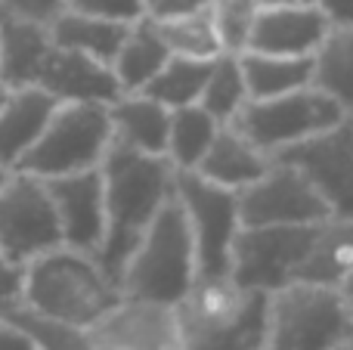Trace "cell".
Instances as JSON below:
<instances>
[{"instance_id": "6da1fadb", "label": "cell", "mask_w": 353, "mask_h": 350, "mask_svg": "<svg viewBox=\"0 0 353 350\" xmlns=\"http://www.w3.org/2000/svg\"><path fill=\"white\" fill-rule=\"evenodd\" d=\"M99 167L105 183V236L97 260L121 285V273L134 248L140 245L161 205L174 196L176 171L165 155L137 152L115 140Z\"/></svg>"}, {"instance_id": "7a4b0ae2", "label": "cell", "mask_w": 353, "mask_h": 350, "mask_svg": "<svg viewBox=\"0 0 353 350\" xmlns=\"http://www.w3.org/2000/svg\"><path fill=\"white\" fill-rule=\"evenodd\" d=\"M180 350H267L270 291L232 276L195 279L174 304Z\"/></svg>"}, {"instance_id": "3957f363", "label": "cell", "mask_w": 353, "mask_h": 350, "mask_svg": "<svg viewBox=\"0 0 353 350\" xmlns=\"http://www.w3.org/2000/svg\"><path fill=\"white\" fill-rule=\"evenodd\" d=\"M121 301V285L103 270L97 254L90 251L56 245L25 264L22 304L65 326L90 332Z\"/></svg>"}, {"instance_id": "277c9868", "label": "cell", "mask_w": 353, "mask_h": 350, "mask_svg": "<svg viewBox=\"0 0 353 350\" xmlns=\"http://www.w3.org/2000/svg\"><path fill=\"white\" fill-rule=\"evenodd\" d=\"M195 279H199V267H195L192 229L180 198L171 196L130 254L121 273V291L134 301L174 307L192 289Z\"/></svg>"}, {"instance_id": "5b68a950", "label": "cell", "mask_w": 353, "mask_h": 350, "mask_svg": "<svg viewBox=\"0 0 353 350\" xmlns=\"http://www.w3.org/2000/svg\"><path fill=\"white\" fill-rule=\"evenodd\" d=\"M353 338V316L341 289L288 282L270 295L267 350H335Z\"/></svg>"}, {"instance_id": "8992f818", "label": "cell", "mask_w": 353, "mask_h": 350, "mask_svg": "<svg viewBox=\"0 0 353 350\" xmlns=\"http://www.w3.org/2000/svg\"><path fill=\"white\" fill-rule=\"evenodd\" d=\"M112 146L109 105L103 103H59L37 143L25 152L16 171L34 177H62L99 167Z\"/></svg>"}, {"instance_id": "52a82bcc", "label": "cell", "mask_w": 353, "mask_h": 350, "mask_svg": "<svg viewBox=\"0 0 353 350\" xmlns=\"http://www.w3.org/2000/svg\"><path fill=\"white\" fill-rule=\"evenodd\" d=\"M344 118L347 115L341 105L329 93L310 84L304 90L282 93L273 99H248L245 109L230 124L251 146H257L263 155L273 158L279 149L307 140L313 134H323Z\"/></svg>"}, {"instance_id": "ba28073f", "label": "cell", "mask_w": 353, "mask_h": 350, "mask_svg": "<svg viewBox=\"0 0 353 350\" xmlns=\"http://www.w3.org/2000/svg\"><path fill=\"white\" fill-rule=\"evenodd\" d=\"M174 196L186 211L195 242V267L199 279L230 276L232 242L242 229L239 217V192L205 180L195 171L174 174Z\"/></svg>"}, {"instance_id": "9c48e42d", "label": "cell", "mask_w": 353, "mask_h": 350, "mask_svg": "<svg viewBox=\"0 0 353 350\" xmlns=\"http://www.w3.org/2000/svg\"><path fill=\"white\" fill-rule=\"evenodd\" d=\"M319 223L304 227H242L232 242L230 276L245 289L279 291L294 282L313 248Z\"/></svg>"}, {"instance_id": "30bf717a", "label": "cell", "mask_w": 353, "mask_h": 350, "mask_svg": "<svg viewBox=\"0 0 353 350\" xmlns=\"http://www.w3.org/2000/svg\"><path fill=\"white\" fill-rule=\"evenodd\" d=\"M56 245H62V229L47 183L28 171H12L0 189V254L28 264Z\"/></svg>"}, {"instance_id": "8fae6325", "label": "cell", "mask_w": 353, "mask_h": 350, "mask_svg": "<svg viewBox=\"0 0 353 350\" xmlns=\"http://www.w3.org/2000/svg\"><path fill=\"white\" fill-rule=\"evenodd\" d=\"M242 227H304L332 217L325 198L292 165L273 161L270 171L239 192Z\"/></svg>"}, {"instance_id": "7c38bea8", "label": "cell", "mask_w": 353, "mask_h": 350, "mask_svg": "<svg viewBox=\"0 0 353 350\" xmlns=\"http://www.w3.org/2000/svg\"><path fill=\"white\" fill-rule=\"evenodd\" d=\"M273 161L298 167L325 198L332 217H353V118L279 149Z\"/></svg>"}, {"instance_id": "4fadbf2b", "label": "cell", "mask_w": 353, "mask_h": 350, "mask_svg": "<svg viewBox=\"0 0 353 350\" xmlns=\"http://www.w3.org/2000/svg\"><path fill=\"white\" fill-rule=\"evenodd\" d=\"M62 229V245L97 254L105 236V183L103 167L43 180Z\"/></svg>"}, {"instance_id": "5bb4252c", "label": "cell", "mask_w": 353, "mask_h": 350, "mask_svg": "<svg viewBox=\"0 0 353 350\" xmlns=\"http://www.w3.org/2000/svg\"><path fill=\"white\" fill-rule=\"evenodd\" d=\"M93 350H180L174 307L124 298L90 329Z\"/></svg>"}, {"instance_id": "9a60e30c", "label": "cell", "mask_w": 353, "mask_h": 350, "mask_svg": "<svg viewBox=\"0 0 353 350\" xmlns=\"http://www.w3.org/2000/svg\"><path fill=\"white\" fill-rule=\"evenodd\" d=\"M41 90H47L56 103H115L121 96V84H118L112 65L93 59L78 50L65 47H50L47 59L41 65L37 84Z\"/></svg>"}, {"instance_id": "2e32d148", "label": "cell", "mask_w": 353, "mask_h": 350, "mask_svg": "<svg viewBox=\"0 0 353 350\" xmlns=\"http://www.w3.org/2000/svg\"><path fill=\"white\" fill-rule=\"evenodd\" d=\"M332 22L316 3L261 6L248 50L276 56H316V50L325 43Z\"/></svg>"}, {"instance_id": "e0dca14e", "label": "cell", "mask_w": 353, "mask_h": 350, "mask_svg": "<svg viewBox=\"0 0 353 350\" xmlns=\"http://www.w3.org/2000/svg\"><path fill=\"white\" fill-rule=\"evenodd\" d=\"M56 105L59 103L41 87H19L6 93L0 105V165L16 171L25 152L47 127Z\"/></svg>"}, {"instance_id": "ac0fdd59", "label": "cell", "mask_w": 353, "mask_h": 350, "mask_svg": "<svg viewBox=\"0 0 353 350\" xmlns=\"http://www.w3.org/2000/svg\"><path fill=\"white\" fill-rule=\"evenodd\" d=\"M112 140L146 155L168 152V130H171V109L146 93H121L109 103Z\"/></svg>"}, {"instance_id": "d6986e66", "label": "cell", "mask_w": 353, "mask_h": 350, "mask_svg": "<svg viewBox=\"0 0 353 350\" xmlns=\"http://www.w3.org/2000/svg\"><path fill=\"white\" fill-rule=\"evenodd\" d=\"M270 165H273V158L263 155L257 146H251L232 124H220L217 136L205 152V158L199 161L195 174H201L205 180L223 186V189L242 192L245 186L261 180L270 171Z\"/></svg>"}, {"instance_id": "ffe728a7", "label": "cell", "mask_w": 353, "mask_h": 350, "mask_svg": "<svg viewBox=\"0 0 353 350\" xmlns=\"http://www.w3.org/2000/svg\"><path fill=\"white\" fill-rule=\"evenodd\" d=\"M50 47V25L0 16V81L10 90L34 87Z\"/></svg>"}, {"instance_id": "44dd1931", "label": "cell", "mask_w": 353, "mask_h": 350, "mask_svg": "<svg viewBox=\"0 0 353 350\" xmlns=\"http://www.w3.org/2000/svg\"><path fill=\"white\" fill-rule=\"evenodd\" d=\"M353 273V217H329L319 223V233L307 260L301 264L294 282H316L341 289Z\"/></svg>"}, {"instance_id": "7402d4cb", "label": "cell", "mask_w": 353, "mask_h": 350, "mask_svg": "<svg viewBox=\"0 0 353 350\" xmlns=\"http://www.w3.org/2000/svg\"><path fill=\"white\" fill-rule=\"evenodd\" d=\"M251 99H273L313 84V56H276L245 50L239 53Z\"/></svg>"}, {"instance_id": "603a6c76", "label": "cell", "mask_w": 353, "mask_h": 350, "mask_svg": "<svg viewBox=\"0 0 353 350\" xmlns=\"http://www.w3.org/2000/svg\"><path fill=\"white\" fill-rule=\"evenodd\" d=\"M168 59H171L168 43L161 41L152 19L143 16L140 22L130 25L121 50H118V56L112 59V72H115L124 93H140L143 87L159 74V68L165 65Z\"/></svg>"}, {"instance_id": "cb8c5ba5", "label": "cell", "mask_w": 353, "mask_h": 350, "mask_svg": "<svg viewBox=\"0 0 353 350\" xmlns=\"http://www.w3.org/2000/svg\"><path fill=\"white\" fill-rule=\"evenodd\" d=\"M128 31H130L128 22H112V19L87 16V12H74V10H65L50 25V37H53L56 47L78 50V53L93 56V59L105 62V65H112V59L118 56Z\"/></svg>"}, {"instance_id": "d4e9b609", "label": "cell", "mask_w": 353, "mask_h": 350, "mask_svg": "<svg viewBox=\"0 0 353 350\" xmlns=\"http://www.w3.org/2000/svg\"><path fill=\"white\" fill-rule=\"evenodd\" d=\"M220 130V121L205 112L199 103L171 109V130H168V152L165 158L174 165V171H195L205 152L211 149L214 136Z\"/></svg>"}, {"instance_id": "484cf974", "label": "cell", "mask_w": 353, "mask_h": 350, "mask_svg": "<svg viewBox=\"0 0 353 350\" xmlns=\"http://www.w3.org/2000/svg\"><path fill=\"white\" fill-rule=\"evenodd\" d=\"M313 87L329 93L353 118V28H332L313 56Z\"/></svg>"}, {"instance_id": "4316f807", "label": "cell", "mask_w": 353, "mask_h": 350, "mask_svg": "<svg viewBox=\"0 0 353 350\" xmlns=\"http://www.w3.org/2000/svg\"><path fill=\"white\" fill-rule=\"evenodd\" d=\"M214 59H217V56H214ZM214 59H195V56L171 53V59L159 68V74H155L140 93L159 99L168 109H183V105L199 103Z\"/></svg>"}, {"instance_id": "83f0119b", "label": "cell", "mask_w": 353, "mask_h": 350, "mask_svg": "<svg viewBox=\"0 0 353 350\" xmlns=\"http://www.w3.org/2000/svg\"><path fill=\"white\" fill-rule=\"evenodd\" d=\"M248 84H245L242 74V62H239L236 53H220L211 65V74H208V84L201 90L199 105L205 112H211L220 124H230L239 112L248 103Z\"/></svg>"}, {"instance_id": "f1b7e54d", "label": "cell", "mask_w": 353, "mask_h": 350, "mask_svg": "<svg viewBox=\"0 0 353 350\" xmlns=\"http://www.w3.org/2000/svg\"><path fill=\"white\" fill-rule=\"evenodd\" d=\"M0 316H6L19 329H25L31 335V341L37 344V350H93L87 329H74L59 320H50V316L37 313V310H31L22 301H12L6 307H0Z\"/></svg>"}, {"instance_id": "f546056e", "label": "cell", "mask_w": 353, "mask_h": 350, "mask_svg": "<svg viewBox=\"0 0 353 350\" xmlns=\"http://www.w3.org/2000/svg\"><path fill=\"white\" fill-rule=\"evenodd\" d=\"M161 41L168 43V50L176 56H195V59H214L223 53L220 47L217 28L211 19V6L199 12H189L180 19H168V22H155Z\"/></svg>"}, {"instance_id": "4dcf8cb0", "label": "cell", "mask_w": 353, "mask_h": 350, "mask_svg": "<svg viewBox=\"0 0 353 350\" xmlns=\"http://www.w3.org/2000/svg\"><path fill=\"white\" fill-rule=\"evenodd\" d=\"M257 10H261L257 0H211V19L223 53L239 56L248 50Z\"/></svg>"}, {"instance_id": "1f68e13d", "label": "cell", "mask_w": 353, "mask_h": 350, "mask_svg": "<svg viewBox=\"0 0 353 350\" xmlns=\"http://www.w3.org/2000/svg\"><path fill=\"white\" fill-rule=\"evenodd\" d=\"M65 10L112 19V22H128V25L140 22V19L146 16L143 0H65Z\"/></svg>"}, {"instance_id": "d6a6232c", "label": "cell", "mask_w": 353, "mask_h": 350, "mask_svg": "<svg viewBox=\"0 0 353 350\" xmlns=\"http://www.w3.org/2000/svg\"><path fill=\"white\" fill-rule=\"evenodd\" d=\"M65 12V0H0V16L22 19V22L53 25Z\"/></svg>"}, {"instance_id": "836d02e7", "label": "cell", "mask_w": 353, "mask_h": 350, "mask_svg": "<svg viewBox=\"0 0 353 350\" xmlns=\"http://www.w3.org/2000/svg\"><path fill=\"white\" fill-rule=\"evenodd\" d=\"M208 6H211V0H143L146 19H152V22L180 19V16H189V12L208 10Z\"/></svg>"}, {"instance_id": "e575fe53", "label": "cell", "mask_w": 353, "mask_h": 350, "mask_svg": "<svg viewBox=\"0 0 353 350\" xmlns=\"http://www.w3.org/2000/svg\"><path fill=\"white\" fill-rule=\"evenodd\" d=\"M22 285H25V264H16L6 254H0V307L22 301Z\"/></svg>"}, {"instance_id": "d590c367", "label": "cell", "mask_w": 353, "mask_h": 350, "mask_svg": "<svg viewBox=\"0 0 353 350\" xmlns=\"http://www.w3.org/2000/svg\"><path fill=\"white\" fill-rule=\"evenodd\" d=\"M0 350H37V344L31 341V335L25 329H19L16 322L0 316Z\"/></svg>"}, {"instance_id": "8d00e7d4", "label": "cell", "mask_w": 353, "mask_h": 350, "mask_svg": "<svg viewBox=\"0 0 353 350\" xmlns=\"http://www.w3.org/2000/svg\"><path fill=\"white\" fill-rule=\"evenodd\" d=\"M332 28H353V0H316Z\"/></svg>"}, {"instance_id": "74e56055", "label": "cell", "mask_w": 353, "mask_h": 350, "mask_svg": "<svg viewBox=\"0 0 353 350\" xmlns=\"http://www.w3.org/2000/svg\"><path fill=\"white\" fill-rule=\"evenodd\" d=\"M341 295H344V304H347V310H350V316H353V273L341 282Z\"/></svg>"}, {"instance_id": "f35d334b", "label": "cell", "mask_w": 353, "mask_h": 350, "mask_svg": "<svg viewBox=\"0 0 353 350\" xmlns=\"http://www.w3.org/2000/svg\"><path fill=\"white\" fill-rule=\"evenodd\" d=\"M261 6H301V3H316V0H257Z\"/></svg>"}, {"instance_id": "ab89813d", "label": "cell", "mask_w": 353, "mask_h": 350, "mask_svg": "<svg viewBox=\"0 0 353 350\" xmlns=\"http://www.w3.org/2000/svg\"><path fill=\"white\" fill-rule=\"evenodd\" d=\"M10 167H3V165H0V189H3V183H6V180H10Z\"/></svg>"}, {"instance_id": "60d3db41", "label": "cell", "mask_w": 353, "mask_h": 350, "mask_svg": "<svg viewBox=\"0 0 353 350\" xmlns=\"http://www.w3.org/2000/svg\"><path fill=\"white\" fill-rule=\"evenodd\" d=\"M6 93H10V87L3 84V81H0V105H3V99H6Z\"/></svg>"}, {"instance_id": "b9f144b4", "label": "cell", "mask_w": 353, "mask_h": 350, "mask_svg": "<svg viewBox=\"0 0 353 350\" xmlns=\"http://www.w3.org/2000/svg\"><path fill=\"white\" fill-rule=\"evenodd\" d=\"M335 350H353V338H347V341H341Z\"/></svg>"}]
</instances>
